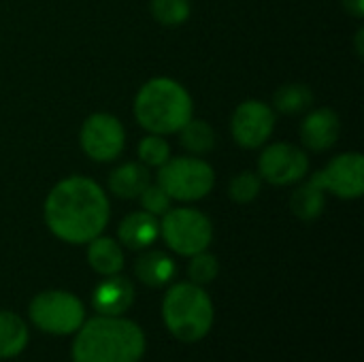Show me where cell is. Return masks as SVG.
<instances>
[{"mask_svg":"<svg viewBox=\"0 0 364 362\" xmlns=\"http://www.w3.org/2000/svg\"><path fill=\"white\" fill-rule=\"evenodd\" d=\"M314 90L307 83H286L275 90L273 94V109L275 113L284 115H299L314 107Z\"/></svg>","mask_w":364,"mask_h":362,"instance_id":"ffe728a7","label":"cell"},{"mask_svg":"<svg viewBox=\"0 0 364 362\" xmlns=\"http://www.w3.org/2000/svg\"><path fill=\"white\" fill-rule=\"evenodd\" d=\"M260 192H262V179L256 171H241L228 183V196L237 205L254 203L260 196Z\"/></svg>","mask_w":364,"mask_h":362,"instance_id":"603a6c76","label":"cell"},{"mask_svg":"<svg viewBox=\"0 0 364 362\" xmlns=\"http://www.w3.org/2000/svg\"><path fill=\"white\" fill-rule=\"evenodd\" d=\"M136 201L141 203V209L143 211H147V213H151L156 218L164 215L171 209V205H173V198L158 183H154V181L141 192V196Z\"/></svg>","mask_w":364,"mask_h":362,"instance_id":"484cf974","label":"cell"},{"mask_svg":"<svg viewBox=\"0 0 364 362\" xmlns=\"http://www.w3.org/2000/svg\"><path fill=\"white\" fill-rule=\"evenodd\" d=\"M190 265H188V275H190V282L198 284V286H207L211 284L218 273H220V262L213 254H207L205 252H198L194 256H190Z\"/></svg>","mask_w":364,"mask_h":362,"instance_id":"d4e9b609","label":"cell"},{"mask_svg":"<svg viewBox=\"0 0 364 362\" xmlns=\"http://www.w3.org/2000/svg\"><path fill=\"white\" fill-rule=\"evenodd\" d=\"M356 53H358V58H363L364 53V45H363V38H364V28H358L356 30Z\"/></svg>","mask_w":364,"mask_h":362,"instance_id":"83f0119b","label":"cell"},{"mask_svg":"<svg viewBox=\"0 0 364 362\" xmlns=\"http://www.w3.org/2000/svg\"><path fill=\"white\" fill-rule=\"evenodd\" d=\"M79 145L90 160L100 164L113 162L126 147V128L113 113H92L81 124Z\"/></svg>","mask_w":364,"mask_h":362,"instance_id":"ba28073f","label":"cell"},{"mask_svg":"<svg viewBox=\"0 0 364 362\" xmlns=\"http://www.w3.org/2000/svg\"><path fill=\"white\" fill-rule=\"evenodd\" d=\"M28 346V326L15 312H0V361L19 356Z\"/></svg>","mask_w":364,"mask_h":362,"instance_id":"d6986e66","label":"cell"},{"mask_svg":"<svg viewBox=\"0 0 364 362\" xmlns=\"http://www.w3.org/2000/svg\"><path fill=\"white\" fill-rule=\"evenodd\" d=\"M326 207V188L320 179V173L316 171L314 175H307L305 179L299 181L290 196V211L301 220V222H314L324 213Z\"/></svg>","mask_w":364,"mask_h":362,"instance_id":"9a60e30c","label":"cell"},{"mask_svg":"<svg viewBox=\"0 0 364 362\" xmlns=\"http://www.w3.org/2000/svg\"><path fill=\"white\" fill-rule=\"evenodd\" d=\"M134 119L149 134H177L194 117L190 92L171 77H154L134 96Z\"/></svg>","mask_w":364,"mask_h":362,"instance_id":"3957f363","label":"cell"},{"mask_svg":"<svg viewBox=\"0 0 364 362\" xmlns=\"http://www.w3.org/2000/svg\"><path fill=\"white\" fill-rule=\"evenodd\" d=\"M139 162L147 169H160L171 158V145L160 134H147L139 141Z\"/></svg>","mask_w":364,"mask_h":362,"instance_id":"cb8c5ba5","label":"cell"},{"mask_svg":"<svg viewBox=\"0 0 364 362\" xmlns=\"http://www.w3.org/2000/svg\"><path fill=\"white\" fill-rule=\"evenodd\" d=\"M277 124V113L271 105L250 98L237 105L230 117V132L239 147L260 149L273 137Z\"/></svg>","mask_w":364,"mask_h":362,"instance_id":"30bf717a","label":"cell"},{"mask_svg":"<svg viewBox=\"0 0 364 362\" xmlns=\"http://www.w3.org/2000/svg\"><path fill=\"white\" fill-rule=\"evenodd\" d=\"M299 137L309 151H328L341 137V119L335 109L318 107L305 115L299 128Z\"/></svg>","mask_w":364,"mask_h":362,"instance_id":"7c38bea8","label":"cell"},{"mask_svg":"<svg viewBox=\"0 0 364 362\" xmlns=\"http://www.w3.org/2000/svg\"><path fill=\"white\" fill-rule=\"evenodd\" d=\"M43 218L51 235L60 241L87 245L105 233L111 220L109 196L94 179L70 175L49 190Z\"/></svg>","mask_w":364,"mask_h":362,"instance_id":"6da1fadb","label":"cell"},{"mask_svg":"<svg viewBox=\"0 0 364 362\" xmlns=\"http://www.w3.org/2000/svg\"><path fill=\"white\" fill-rule=\"evenodd\" d=\"M343 9L356 19L364 17V0H343Z\"/></svg>","mask_w":364,"mask_h":362,"instance_id":"4316f807","label":"cell"},{"mask_svg":"<svg viewBox=\"0 0 364 362\" xmlns=\"http://www.w3.org/2000/svg\"><path fill=\"white\" fill-rule=\"evenodd\" d=\"M160 237L175 254L194 256L211 245L213 224L194 207H171L160 220Z\"/></svg>","mask_w":364,"mask_h":362,"instance_id":"8992f818","label":"cell"},{"mask_svg":"<svg viewBox=\"0 0 364 362\" xmlns=\"http://www.w3.org/2000/svg\"><path fill=\"white\" fill-rule=\"evenodd\" d=\"M175 273H177L175 260L166 252H160V250L143 252L134 262V275L147 288H162L171 284Z\"/></svg>","mask_w":364,"mask_h":362,"instance_id":"e0dca14e","label":"cell"},{"mask_svg":"<svg viewBox=\"0 0 364 362\" xmlns=\"http://www.w3.org/2000/svg\"><path fill=\"white\" fill-rule=\"evenodd\" d=\"M134 303V286L128 277L109 275L92 292V307L98 316H122Z\"/></svg>","mask_w":364,"mask_h":362,"instance_id":"4fadbf2b","label":"cell"},{"mask_svg":"<svg viewBox=\"0 0 364 362\" xmlns=\"http://www.w3.org/2000/svg\"><path fill=\"white\" fill-rule=\"evenodd\" d=\"M309 156L294 143H271L262 145L258 158V175L271 186H296L309 175Z\"/></svg>","mask_w":364,"mask_h":362,"instance_id":"9c48e42d","label":"cell"},{"mask_svg":"<svg viewBox=\"0 0 364 362\" xmlns=\"http://www.w3.org/2000/svg\"><path fill=\"white\" fill-rule=\"evenodd\" d=\"M151 17L166 28L183 26L192 15V2L190 0H151L149 2Z\"/></svg>","mask_w":364,"mask_h":362,"instance_id":"7402d4cb","label":"cell"},{"mask_svg":"<svg viewBox=\"0 0 364 362\" xmlns=\"http://www.w3.org/2000/svg\"><path fill=\"white\" fill-rule=\"evenodd\" d=\"M318 173L326 192L337 198L356 201L364 194V156L360 151L339 154Z\"/></svg>","mask_w":364,"mask_h":362,"instance_id":"8fae6325","label":"cell"},{"mask_svg":"<svg viewBox=\"0 0 364 362\" xmlns=\"http://www.w3.org/2000/svg\"><path fill=\"white\" fill-rule=\"evenodd\" d=\"M151 183V171L141 162H124L109 173L107 188L113 196L134 201Z\"/></svg>","mask_w":364,"mask_h":362,"instance_id":"2e32d148","label":"cell"},{"mask_svg":"<svg viewBox=\"0 0 364 362\" xmlns=\"http://www.w3.org/2000/svg\"><path fill=\"white\" fill-rule=\"evenodd\" d=\"M87 262L98 275H105V277L122 273L124 269L122 243L111 237L98 235L96 239L87 243Z\"/></svg>","mask_w":364,"mask_h":362,"instance_id":"ac0fdd59","label":"cell"},{"mask_svg":"<svg viewBox=\"0 0 364 362\" xmlns=\"http://www.w3.org/2000/svg\"><path fill=\"white\" fill-rule=\"evenodd\" d=\"M160 237V220L147 211L128 213L117 226V239L124 247L132 252L149 250Z\"/></svg>","mask_w":364,"mask_h":362,"instance_id":"5bb4252c","label":"cell"},{"mask_svg":"<svg viewBox=\"0 0 364 362\" xmlns=\"http://www.w3.org/2000/svg\"><path fill=\"white\" fill-rule=\"evenodd\" d=\"M28 316L36 329L49 335H73L85 322L83 303L64 290H45L30 301Z\"/></svg>","mask_w":364,"mask_h":362,"instance_id":"52a82bcc","label":"cell"},{"mask_svg":"<svg viewBox=\"0 0 364 362\" xmlns=\"http://www.w3.org/2000/svg\"><path fill=\"white\" fill-rule=\"evenodd\" d=\"M156 183L177 203H196L211 194L215 171L203 156H171L158 169Z\"/></svg>","mask_w":364,"mask_h":362,"instance_id":"5b68a950","label":"cell"},{"mask_svg":"<svg viewBox=\"0 0 364 362\" xmlns=\"http://www.w3.org/2000/svg\"><path fill=\"white\" fill-rule=\"evenodd\" d=\"M179 143L190 156H205L215 147V130L205 119H190L179 130Z\"/></svg>","mask_w":364,"mask_h":362,"instance_id":"44dd1931","label":"cell"},{"mask_svg":"<svg viewBox=\"0 0 364 362\" xmlns=\"http://www.w3.org/2000/svg\"><path fill=\"white\" fill-rule=\"evenodd\" d=\"M145 333L132 320L98 316L81 324L73 341V362H139Z\"/></svg>","mask_w":364,"mask_h":362,"instance_id":"7a4b0ae2","label":"cell"},{"mask_svg":"<svg viewBox=\"0 0 364 362\" xmlns=\"http://www.w3.org/2000/svg\"><path fill=\"white\" fill-rule=\"evenodd\" d=\"M162 318L175 339L186 344L200 341L213 326L211 297L194 282L173 284L162 301Z\"/></svg>","mask_w":364,"mask_h":362,"instance_id":"277c9868","label":"cell"}]
</instances>
